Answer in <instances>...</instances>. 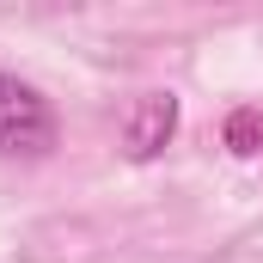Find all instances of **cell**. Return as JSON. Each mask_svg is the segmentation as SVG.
<instances>
[{
  "instance_id": "1",
  "label": "cell",
  "mask_w": 263,
  "mask_h": 263,
  "mask_svg": "<svg viewBox=\"0 0 263 263\" xmlns=\"http://www.w3.org/2000/svg\"><path fill=\"white\" fill-rule=\"evenodd\" d=\"M55 147V110L18 73H0V159H43Z\"/></svg>"
},
{
  "instance_id": "2",
  "label": "cell",
  "mask_w": 263,
  "mask_h": 263,
  "mask_svg": "<svg viewBox=\"0 0 263 263\" xmlns=\"http://www.w3.org/2000/svg\"><path fill=\"white\" fill-rule=\"evenodd\" d=\"M178 129V98L172 92H141L129 104V117H123V147H129V159H153L165 141Z\"/></svg>"
},
{
  "instance_id": "3",
  "label": "cell",
  "mask_w": 263,
  "mask_h": 263,
  "mask_svg": "<svg viewBox=\"0 0 263 263\" xmlns=\"http://www.w3.org/2000/svg\"><path fill=\"white\" fill-rule=\"evenodd\" d=\"M227 147L239 153V159H251V153H263V110H233L227 117Z\"/></svg>"
}]
</instances>
